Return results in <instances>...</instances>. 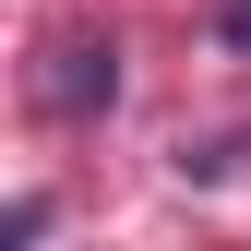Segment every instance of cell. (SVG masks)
Returning a JSON list of instances; mask_svg holds the SVG:
<instances>
[{
	"instance_id": "cell-1",
	"label": "cell",
	"mask_w": 251,
	"mask_h": 251,
	"mask_svg": "<svg viewBox=\"0 0 251 251\" xmlns=\"http://www.w3.org/2000/svg\"><path fill=\"white\" fill-rule=\"evenodd\" d=\"M36 96H48L60 120H84V108H108V96H120V60H108V36H96V48H60Z\"/></svg>"
}]
</instances>
